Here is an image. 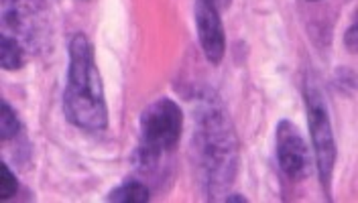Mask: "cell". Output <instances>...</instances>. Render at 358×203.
Segmentation results:
<instances>
[{"label": "cell", "mask_w": 358, "mask_h": 203, "mask_svg": "<svg viewBox=\"0 0 358 203\" xmlns=\"http://www.w3.org/2000/svg\"><path fill=\"white\" fill-rule=\"evenodd\" d=\"M21 130L22 124L19 116H17V110L4 100L2 102V112H0V138H2V142H8V140L17 138L21 135Z\"/></svg>", "instance_id": "10"}, {"label": "cell", "mask_w": 358, "mask_h": 203, "mask_svg": "<svg viewBox=\"0 0 358 203\" xmlns=\"http://www.w3.org/2000/svg\"><path fill=\"white\" fill-rule=\"evenodd\" d=\"M275 155L281 173L291 183L310 177L313 169L310 144L291 120H281L275 126Z\"/></svg>", "instance_id": "5"}, {"label": "cell", "mask_w": 358, "mask_h": 203, "mask_svg": "<svg viewBox=\"0 0 358 203\" xmlns=\"http://www.w3.org/2000/svg\"><path fill=\"white\" fill-rule=\"evenodd\" d=\"M27 59V47L22 45L19 39L2 33L0 39V63L4 71H17L24 66Z\"/></svg>", "instance_id": "9"}, {"label": "cell", "mask_w": 358, "mask_h": 203, "mask_svg": "<svg viewBox=\"0 0 358 203\" xmlns=\"http://www.w3.org/2000/svg\"><path fill=\"white\" fill-rule=\"evenodd\" d=\"M64 114L67 122L86 133H104L108 128V104L102 75L96 66L94 47L84 33H76L69 41Z\"/></svg>", "instance_id": "2"}, {"label": "cell", "mask_w": 358, "mask_h": 203, "mask_svg": "<svg viewBox=\"0 0 358 203\" xmlns=\"http://www.w3.org/2000/svg\"><path fill=\"white\" fill-rule=\"evenodd\" d=\"M357 23H352L350 27H348V31H346V35H344V45H346V49L350 51V53H355L357 51Z\"/></svg>", "instance_id": "12"}, {"label": "cell", "mask_w": 358, "mask_h": 203, "mask_svg": "<svg viewBox=\"0 0 358 203\" xmlns=\"http://www.w3.org/2000/svg\"><path fill=\"white\" fill-rule=\"evenodd\" d=\"M194 120L192 155L201 191L208 202H222L241 167L238 136L230 114L214 90H203L198 96Z\"/></svg>", "instance_id": "1"}, {"label": "cell", "mask_w": 358, "mask_h": 203, "mask_svg": "<svg viewBox=\"0 0 358 203\" xmlns=\"http://www.w3.org/2000/svg\"><path fill=\"white\" fill-rule=\"evenodd\" d=\"M310 2H320V0H310Z\"/></svg>", "instance_id": "15"}, {"label": "cell", "mask_w": 358, "mask_h": 203, "mask_svg": "<svg viewBox=\"0 0 358 203\" xmlns=\"http://www.w3.org/2000/svg\"><path fill=\"white\" fill-rule=\"evenodd\" d=\"M19 179H17V175L13 173V169L8 167V163L6 160H2V177H0V200H4V202H8V200H13L17 193H19Z\"/></svg>", "instance_id": "11"}, {"label": "cell", "mask_w": 358, "mask_h": 203, "mask_svg": "<svg viewBox=\"0 0 358 203\" xmlns=\"http://www.w3.org/2000/svg\"><path fill=\"white\" fill-rule=\"evenodd\" d=\"M222 202H226V203H232V202L248 203V200H246L245 195H241V193H232V191H230V193H228V195H226V197H224Z\"/></svg>", "instance_id": "13"}, {"label": "cell", "mask_w": 358, "mask_h": 203, "mask_svg": "<svg viewBox=\"0 0 358 203\" xmlns=\"http://www.w3.org/2000/svg\"><path fill=\"white\" fill-rule=\"evenodd\" d=\"M303 102H306L308 126H310V136H312L313 167L317 171L326 197L332 200V177H334L338 149H336L328 102L313 73H310L303 82Z\"/></svg>", "instance_id": "4"}, {"label": "cell", "mask_w": 358, "mask_h": 203, "mask_svg": "<svg viewBox=\"0 0 358 203\" xmlns=\"http://www.w3.org/2000/svg\"><path fill=\"white\" fill-rule=\"evenodd\" d=\"M2 23L4 33L19 39L24 47L37 45L41 35V13L35 0H4Z\"/></svg>", "instance_id": "7"}, {"label": "cell", "mask_w": 358, "mask_h": 203, "mask_svg": "<svg viewBox=\"0 0 358 203\" xmlns=\"http://www.w3.org/2000/svg\"><path fill=\"white\" fill-rule=\"evenodd\" d=\"M194 21L198 29L201 51L212 66H218L226 53V33H224L222 10L214 0L194 2Z\"/></svg>", "instance_id": "6"}, {"label": "cell", "mask_w": 358, "mask_h": 203, "mask_svg": "<svg viewBox=\"0 0 358 203\" xmlns=\"http://www.w3.org/2000/svg\"><path fill=\"white\" fill-rule=\"evenodd\" d=\"M214 2L218 4V8H220V10H226V8L232 4V0H214Z\"/></svg>", "instance_id": "14"}, {"label": "cell", "mask_w": 358, "mask_h": 203, "mask_svg": "<svg viewBox=\"0 0 358 203\" xmlns=\"http://www.w3.org/2000/svg\"><path fill=\"white\" fill-rule=\"evenodd\" d=\"M183 133V110L176 100L161 96L151 102L138 118V144L134 149V167L151 175L179 146Z\"/></svg>", "instance_id": "3"}, {"label": "cell", "mask_w": 358, "mask_h": 203, "mask_svg": "<svg viewBox=\"0 0 358 203\" xmlns=\"http://www.w3.org/2000/svg\"><path fill=\"white\" fill-rule=\"evenodd\" d=\"M106 202L149 203L151 202V187L141 179H124L106 195Z\"/></svg>", "instance_id": "8"}]
</instances>
